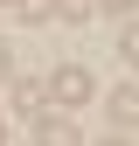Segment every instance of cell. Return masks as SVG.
Masks as SVG:
<instances>
[{
  "label": "cell",
  "instance_id": "52a82bcc",
  "mask_svg": "<svg viewBox=\"0 0 139 146\" xmlns=\"http://www.w3.org/2000/svg\"><path fill=\"white\" fill-rule=\"evenodd\" d=\"M7 77H14V49L0 42V84H7Z\"/></svg>",
  "mask_w": 139,
  "mask_h": 146
},
{
  "label": "cell",
  "instance_id": "277c9868",
  "mask_svg": "<svg viewBox=\"0 0 139 146\" xmlns=\"http://www.w3.org/2000/svg\"><path fill=\"white\" fill-rule=\"evenodd\" d=\"M97 14H104L97 0H56V21H97Z\"/></svg>",
  "mask_w": 139,
  "mask_h": 146
},
{
  "label": "cell",
  "instance_id": "7a4b0ae2",
  "mask_svg": "<svg viewBox=\"0 0 139 146\" xmlns=\"http://www.w3.org/2000/svg\"><path fill=\"white\" fill-rule=\"evenodd\" d=\"M7 84H14V111H21V118H42L49 84H35V77H7Z\"/></svg>",
  "mask_w": 139,
  "mask_h": 146
},
{
  "label": "cell",
  "instance_id": "8992f818",
  "mask_svg": "<svg viewBox=\"0 0 139 146\" xmlns=\"http://www.w3.org/2000/svg\"><path fill=\"white\" fill-rule=\"evenodd\" d=\"M132 111H139V98H132V90H118V98H111V118H118V125H132Z\"/></svg>",
  "mask_w": 139,
  "mask_h": 146
},
{
  "label": "cell",
  "instance_id": "ba28073f",
  "mask_svg": "<svg viewBox=\"0 0 139 146\" xmlns=\"http://www.w3.org/2000/svg\"><path fill=\"white\" fill-rule=\"evenodd\" d=\"M97 7H111V14H132V0H97Z\"/></svg>",
  "mask_w": 139,
  "mask_h": 146
},
{
  "label": "cell",
  "instance_id": "5b68a950",
  "mask_svg": "<svg viewBox=\"0 0 139 146\" xmlns=\"http://www.w3.org/2000/svg\"><path fill=\"white\" fill-rule=\"evenodd\" d=\"M21 21H56V0H14Z\"/></svg>",
  "mask_w": 139,
  "mask_h": 146
},
{
  "label": "cell",
  "instance_id": "9c48e42d",
  "mask_svg": "<svg viewBox=\"0 0 139 146\" xmlns=\"http://www.w3.org/2000/svg\"><path fill=\"white\" fill-rule=\"evenodd\" d=\"M0 139H7V125H0Z\"/></svg>",
  "mask_w": 139,
  "mask_h": 146
},
{
  "label": "cell",
  "instance_id": "3957f363",
  "mask_svg": "<svg viewBox=\"0 0 139 146\" xmlns=\"http://www.w3.org/2000/svg\"><path fill=\"white\" fill-rule=\"evenodd\" d=\"M28 125H35V139H42V146H70V139H77V125H70V118H56V111L28 118Z\"/></svg>",
  "mask_w": 139,
  "mask_h": 146
},
{
  "label": "cell",
  "instance_id": "6da1fadb",
  "mask_svg": "<svg viewBox=\"0 0 139 146\" xmlns=\"http://www.w3.org/2000/svg\"><path fill=\"white\" fill-rule=\"evenodd\" d=\"M49 98H56V104H83V98H91V70H77V63H63L56 77H49Z\"/></svg>",
  "mask_w": 139,
  "mask_h": 146
}]
</instances>
